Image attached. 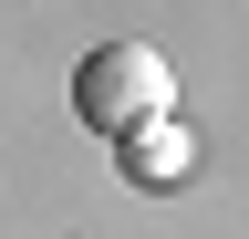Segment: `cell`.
Instances as JSON below:
<instances>
[{
  "label": "cell",
  "mask_w": 249,
  "mask_h": 239,
  "mask_svg": "<svg viewBox=\"0 0 249 239\" xmlns=\"http://www.w3.org/2000/svg\"><path fill=\"white\" fill-rule=\"evenodd\" d=\"M73 114L93 135H135L156 125V114H177V73H166V52L156 42H104V52H83V73H73Z\"/></svg>",
  "instance_id": "6da1fadb"
},
{
  "label": "cell",
  "mask_w": 249,
  "mask_h": 239,
  "mask_svg": "<svg viewBox=\"0 0 249 239\" xmlns=\"http://www.w3.org/2000/svg\"><path fill=\"white\" fill-rule=\"evenodd\" d=\"M124 166H135L145 187H177V177L197 166V135H177V114H156V125H135V135H124Z\"/></svg>",
  "instance_id": "7a4b0ae2"
}]
</instances>
